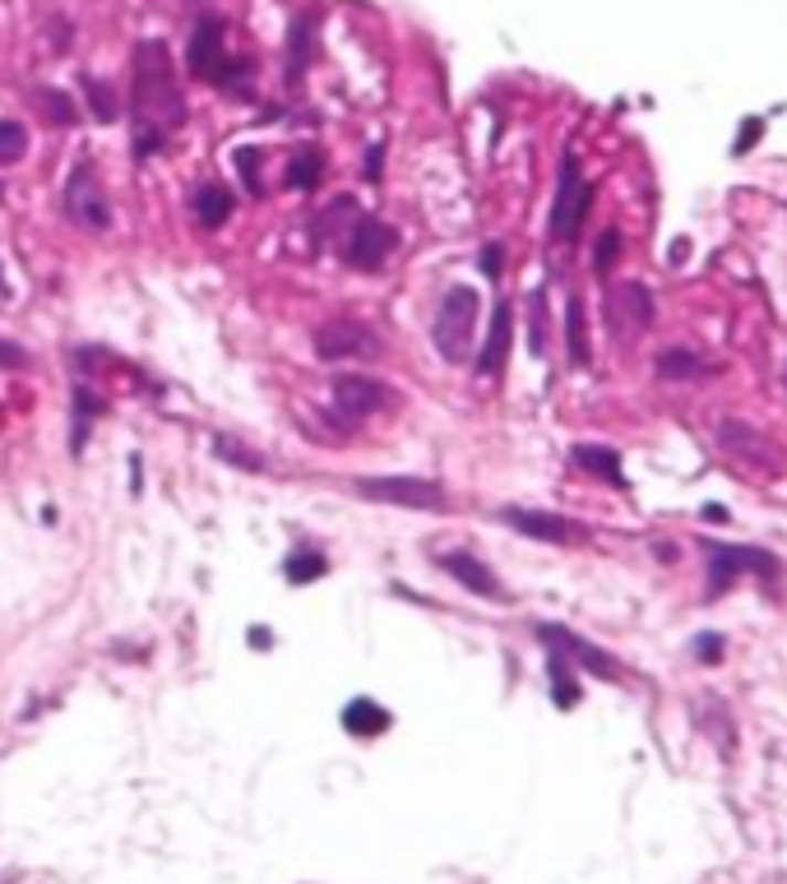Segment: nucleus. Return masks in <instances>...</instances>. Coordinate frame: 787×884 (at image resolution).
<instances>
[{
	"label": "nucleus",
	"instance_id": "1",
	"mask_svg": "<svg viewBox=\"0 0 787 884\" xmlns=\"http://www.w3.org/2000/svg\"><path fill=\"white\" fill-rule=\"evenodd\" d=\"M185 126L181 79L162 42H139L130 61V149L135 158L162 153L167 135Z\"/></svg>",
	"mask_w": 787,
	"mask_h": 884
},
{
	"label": "nucleus",
	"instance_id": "2",
	"mask_svg": "<svg viewBox=\"0 0 787 884\" xmlns=\"http://www.w3.org/2000/svg\"><path fill=\"white\" fill-rule=\"evenodd\" d=\"M185 70H190V79L213 84V88H227L236 79V70H246L227 56V19L219 10H204L195 19L190 42H185Z\"/></svg>",
	"mask_w": 787,
	"mask_h": 884
},
{
	"label": "nucleus",
	"instance_id": "3",
	"mask_svg": "<svg viewBox=\"0 0 787 884\" xmlns=\"http://www.w3.org/2000/svg\"><path fill=\"white\" fill-rule=\"evenodd\" d=\"M477 316H482V301L472 288H449L436 316V352L445 362H468V352L477 343Z\"/></svg>",
	"mask_w": 787,
	"mask_h": 884
},
{
	"label": "nucleus",
	"instance_id": "4",
	"mask_svg": "<svg viewBox=\"0 0 787 884\" xmlns=\"http://www.w3.org/2000/svg\"><path fill=\"white\" fill-rule=\"evenodd\" d=\"M588 209H593V185L579 172V158L565 153L561 158L556 200H552V242H575L579 227L588 223Z\"/></svg>",
	"mask_w": 787,
	"mask_h": 884
},
{
	"label": "nucleus",
	"instance_id": "5",
	"mask_svg": "<svg viewBox=\"0 0 787 884\" xmlns=\"http://www.w3.org/2000/svg\"><path fill=\"white\" fill-rule=\"evenodd\" d=\"M352 491L362 500H380V505L398 510H445L449 496L432 477H357Z\"/></svg>",
	"mask_w": 787,
	"mask_h": 884
},
{
	"label": "nucleus",
	"instance_id": "6",
	"mask_svg": "<svg viewBox=\"0 0 787 884\" xmlns=\"http://www.w3.org/2000/svg\"><path fill=\"white\" fill-rule=\"evenodd\" d=\"M394 246H398V232L390 223H380L375 213H357V223L348 227V242H343V259L357 274H375L385 269Z\"/></svg>",
	"mask_w": 787,
	"mask_h": 884
},
{
	"label": "nucleus",
	"instance_id": "7",
	"mask_svg": "<svg viewBox=\"0 0 787 884\" xmlns=\"http://www.w3.org/2000/svg\"><path fill=\"white\" fill-rule=\"evenodd\" d=\"M311 343H316V356H320V362H371V356H380L375 329L357 324V320L320 324Z\"/></svg>",
	"mask_w": 787,
	"mask_h": 884
},
{
	"label": "nucleus",
	"instance_id": "8",
	"mask_svg": "<svg viewBox=\"0 0 787 884\" xmlns=\"http://www.w3.org/2000/svg\"><path fill=\"white\" fill-rule=\"evenodd\" d=\"M65 213H70V223H79L88 232H107L111 227V204H107L103 185H98V177H93L88 162H79L75 172H70V181H65Z\"/></svg>",
	"mask_w": 787,
	"mask_h": 884
},
{
	"label": "nucleus",
	"instance_id": "9",
	"mask_svg": "<svg viewBox=\"0 0 787 884\" xmlns=\"http://www.w3.org/2000/svg\"><path fill=\"white\" fill-rule=\"evenodd\" d=\"M719 445H723L727 459L746 464L751 472H769V477L783 472V454L774 449V440L765 432H755V426H746V422H723L719 426Z\"/></svg>",
	"mask_w": 787,
	"mask_h": 884
},
{
	"label": "nucleus",
	"instance_id": "10",
	"mask_svg": "<svg viewBox=\"0 0 787 884\" xmlns=\"http://www.w3.org/2000/svg\"><path fill=\"white\" fill-rule=\"evenodd\" d=\"M390 403V390L371 375H339L333 380V417H339L343 432H352L357 422H366L371 413H380Z\"/></svg>",
	"mask_w": 787,
	"mask_h": 884
},
{
	"label": "nucleus",
	"instance_id": "11",
	"mask_svg": "<svg viewBox=\"0 0 787 884\" xmlns=\"http://www.w3.org/2000/svg\"><path fill=\"white\" fill-rule=\"evenodd\" d=\"M774 575L778 561L769 552H755V546H709V588L723 593V584H732L736 575Z\"/></svg>",
	"mask_w": 787,
	"mask_h": 884
},
{
	"label": "nucleus",
	"instance_id": "12",
	"mask_svg": "<svg viewBox=\"0 0 787 884\" xmlns=\"http://www.w3.org/2000/svg\"><path fill=\"white\" fill-rule=\"evenodd\" d=\"M436 565L445 569L449 579H459L468 593L487 597V603H510V593H506V584L496 579V569L487 561H477L472 552H445V556H436Z\"/></svg>",
	"mask_w": 787,
	"mask_h": 884
},
{
	"label": "nucleus",
	"instance_id": "13",
	"mask_svg": "<svg viewBox=\"0 0 787 884\" xmlns=\"http://www.w3.org/2000/svg\"><path fill=\"white\" fill-rule=\"evenodd\" d=\"M538 639H542L552 653H561V658H570V662H584L593 677L616 681V658L603 653V649H593V643L579 639L575 630H565V626H538Z\"/></svg>",
	"mask_w": 787,
	"mask_h": 884
},
{
	"label": "nucleus",
	"instance_id": "14",
	"mask_svg": "<svg viewBox=\"0 0 787 884\" xmlns=\"http://www.w3.org/2000/svg\"><path fill=\"white\" fill-rule=\"evenodd\" d=\"M510 333H514V310L510 301H496L491 306V329H487V343L477 352V375L496 380L506 371V356H510Z\"/></svg>",
	"mask_w": 787,
	"mask_h": 884
},
{
	"label": "nucleus",
	"instance_id": "15",
	"mask_svg": "<svg viewBox=\"0 0 787 884\" xmlns=\"http://www.w3.org/2000/svg\"><path fill=\"white\" fill-rule=\"evenodd\" d=\"M500 519L510 523L514 533H523V537H538V542H570L575 537V529L561 519V514H546V510H500Z\"/></svg>",
	"mask_w": 787,
	"mask_h": 884
},
{
	"label": "nucleus",
	"instance_id": "16",
	"mask_svg": "<svg viewBox=\"0 0 787 884\" xmlns=\"http://www.w3.org/2000/svg\"><path fill=\"white\" fill-rule=\"evenodd\" d=\"M607 310H611V324H616V329H630V333H639L644 324L653 320V301H649V292H644L639 283H626V288H616L611 301H607Z\"/></svg>",
	"mask_w": 787,
	"mask_h": 884
},
{
	"label": "nucleus",
	"instance_id": "17",
	"mask_svg": "<svg viewBox=\"0 0 787 884\" xmlns=\"http://www.w3.org/2000/svg\"><path fill=\"white\" fill-rule=\"evenodd\" d=\"M195 219H200V227L204 232H219L227 219H232V209H236V195L227 185H219V181H204L200 190H195Z\"/></svg>",
	"mask_w": 787,
	"mask_h": 884
},
{
	"label": "nucleus",
	"instance_id": "18",
	"mask_svg": "<svg viewBox=\"0 0 787 884\" xmlns=\"http://www.w3.org/2000/svg\"><path fill=\"white\" fill-rule=\"evenodd\" d=\"M311 52H316V14H297L293 19V33H288V84H297L306 75V65H311Z\"/></svg>",
	"mask_w": 787,
	"mask_h": 884
},
{
	"label": "nucleus",
	"instance_id": "19",
	"mask_svg": "<svg viewBox=\"0 0 787 884\" xmlns=\"http://www.w3.org/2000/svg\"><path fill=\"white\" fill-rule=\"evenodd\" d=\"M70 408H75V426H70V454H84V445H88V432H93V422L103 417V398L93 394L88 385H75V398H70Z\"/></svg>",
	"mask_w": 787,
	"mask_h": 884
},
{
	"label": "nucleus",
	"instance_id": "20",
	"mask_svg": "<svg viewBox=\"0 0 787 884\" xmlns=\"http://www.w3.org/2000/svg\"><path fill=\"white\" fill-rule=\"evenodd\" d=\"M575 464L593 477H603L607 487H626L621 459H616V449H607V445H575Z\"/></svg>",
	"mask_w": 787,
	"mask_h": 884
},
{
	"label": "nucleus",
	"instance_id": "21",
	"mask_svg": "<svg viewBox=\"0 0 787 884\" xmlns=\"http://www.w3.org/2000/svg\"><path fill=\"white\" fill-rule=\"evenodd\" d=\"M343 727H348V736H380L390 727V713L380 709L375 700H352L343 709Z\"/></svg>",
	"mask_w": 787,
	"mask_h": 884
},
{
	"label": "nucleus",
	"instance_id": "22",
	"mask_svg": "<svg viewBox=\"0 0 787 884\" xmlns=\"http://www.w3.org/2000/svg\"><path fill=\"white\" fill-rule=\"evenodd\" d=\"M79 84H84V93H88V111L98 116L103 126H111L116 116H121V98H116V84H107V79H98V75H79Z\"/></svg>",
	"mask_w": 787,
	"mask_h": 884
},
{
	"label": "nucleus",
	"instance_id": "23",
	"mask_svg": "<svg viewBox=\"0 0 787 884\" xmlns=\"http://www.w3.org/2000/svg\"><path fill=\"white\" fill-rule=\"evenodd\" d=\"M325 569H329V561L316 552V546H297V552L283 561V575H288V584H316V579H325Z\"/></svg>",
	"mask_w": 787,
	"mask_h": 884
},
{
	"label": "nucleus",
	"instance_id": "24",
	"mask_svg": "<svg viewBox=\"0 0 787 884\" xmlns=\"http://www.w3.org/2000/svg\"><path fill=\"white\" fill-rule=\"evenodd\" d=\"M565 343H570V362L575 366H588V329H584V301L579 297H570V306H565Z\"/></svg>",
	"mask_w": 787,
	"mask_h": 884
},
{
	"label": "nucleus",
	"instance_id": "25",
	"mask_svg": "<svg viewBox=\"0 0 787 884\" xmlns=\"http://www.w3.org/2000/svg\"><path fill=\"white\" fill-rule=\"evenodd\" d=\"M320 177H325V153L320 149H301L293 162H288V190H316L320 185Z\"/></svg>",
	"mask_w": 787,
	"mask_h": 884
},
{
	"label": "nucleus",
	"instance_id": "26",
	"mask_svg": "<svg viewBox=\"0 0 787 884\" xmlns=\"http://www.w3.org/2000/svg\"><path fill=\"white\" fill-rule=\"evenodd\" d=\"M213 454H219L223 464L242 468V472H269V459H265V454H251L242 440H227V436H219V440H213Z\"/></svg>",
	"mask_w": 787,
	"mask_h": 884
},
{
	"label": "nucleus",
	"instance_id": "27",
	"mask_svg": "<svg viewBox=\"0 0 787 884\" xmlns=\"http://www.w3.org/2000/svg\"><path fill=\"white\" fill-rule=\"evenodd\" d=\"M700 371H704V362L695 352H685V348H672V352L658 356V375L662 380H685V375H700Z\"/></svg>",
	"mask_w": 787,
	"mask_h": 884
},
{
	"label": "nucleus",
	"instance_id": "28",
	"mask_svg": "<svg viewBox=\"0 0 787 884\" xmlns=\"http://www.w3.org/2000/svg\"><path fill=\"white\" fill-rule=\"evenodd\" d=\"M23 153H29V130H23V121H0V167H14Z\"/></svg>",
	"mask_w": 787,
	"mask_h": 884
},
{
	"label": "nucleus",
	"instance_id": "29",
	"mask_svg": "<svg viewBox=\"0 0 787 884\" xmlns=\"http://www.w3.org/2000/svg\"><path fill=\"white\" fill-rule=\"evenodd\" d=\"M38 107H46V116H52L56 126H75L79 121L75 103H70L65 93H56V88H38Z\"/></svg>",
	"mask_w": 787,
	"mask_h": 884
},
{
	"label": "nucleus",
	"instance_id": "30",
	"mask_svg": "<svg viewBox=\"0 0 787 884\" xmlns=\"http://www.w3.org/2000/svg\"><path fill=\"white\" fill-rule=\"evenodd\" d=\"M616 255H621V232H616V227H607V232L598 236V251H593V269H598V274H607V269L616 265Z\"/></svg>",
	"mask_w": 787,
	"mask_h": 884
},
{
	"label": "nucleus",
	"instance_id": "31",
	"mask_svg": "<svg viewBox=\"0 0 787 884\" xmlns=\"http://www.w3.org/2000/svg\"><path fill=\"white\" fill-rule=\"evenodd\" d=\"M236 167H242L251 195H265V177H259V149H236Z\"/></svg>",
	"mask_w": 787,
	"mask_h": 884
},
{
	"label": "nucleus",
	"instance_id": "32",
	"mask_svg": "<svg viewBox=\"0 0 787 884\" xmlns=\"http://www.w3.org/2000/svg\"><path fill=\"white\" fill-rule=\"evenodd\" d=\"M500 255H506V251H500L496 242H491V246H482V255H477V269H482L487 278H500Z\"/></svg>",
	"mask_w": 787,
	"mask_h": 884
},
{
	"label": "nucleus",
	"instance_id": "33",
	"mask_svg": "<svg viewBox=\"0 0 787 884\" xmlns=\"http://www.w3.org/2000/svg\"><path fill=\"white\" fill-rule=\"evenodd\" d=\"M695 653H700L704 662H719V653H723V639H719V635H700V639H695Z\"/></svg>",
	"mask_w": 787,
	"mask_h": 884
},
{
	"label": "nucleus",
	"instance_id": "34",
	"mask_svg": "<svg viewBox=\"0 0 787 884\" xmlns=\"http://www.w3.org/2000/svg\"><path fill=\"white\" fill-rule=\"evenodd\" d=\"M533 352H542V292H533Z\"/></svg>",
	"mask_w": 787,
	"mask_h": 884
},
{
	"label": "nucleus",
	"instance_id": "35",
	"mask_svg": "<svg viewBox=\"0 0 787 884\" xmlns=\"http://www.w3.org/2000/svg\"><path fill=\"white\" fill-rule=\"evenodd\" d=\"M23 362H29V356H23L14 343H0V366H23Z\"/></svg>",
	"mask_w": 787,
	"mask_h": 884
},
{
	"label": "nucleus",
	"instance_id": "36",
	"mask_svg": "<svg viewBox=\"0 0 787 884\" xmlns=\"http://www.w3.org/2000/svg\"><path fill=\"white\" fill-rule=\"evenodd\" d=\"M0 292H6V274H0Z\"/></svg>",
	"mask_w": 787,
	"mask_h": 884
},
{
	"label": "nucleus",
	"instance_id": "37",
	"mask_svg": "<svg viewBox=\"0 0 787 884\" xmlns=\"http://www.w3.org/2000/svg\"><path fill=\"white\" fill-rule=\"evenodd\" d=\"M0 884H10V880H0Z\"/></svg>",
	"mask_w": 787,
	"mask_h": 884
}]
</instances>
